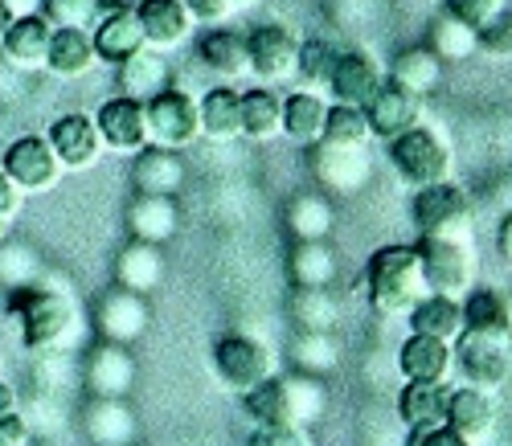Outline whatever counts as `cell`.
<instances>
[{
	"instance_id": "6da1fadb",
	"label": "cell",
	"mask_w": 512,
	"mask_h": 446,
	"mask_svg": "<svg viewBox=\"0 0 512 446\" xmlns=\"http://www.w3.org/2000/svg\"><path fill=\"white\" fill-rule=\"evenodd\" d=\"M246 414L259 426H312L328 410V389L320 377L291 373V377H267L259 389L242 393Z\"/></svg>"
},
{
	"instance_id": "7a4b0ae2",
	"label": "cell",
	"mask_w": 512,
	"mask_h": 446,
	"mask_svg": "<svg viewBox=\"0 0 512 446\" xmlns=\"http://www.w3.org/2000/svg\"><path fill=\"white\" fill-rule=\"evenodd\" d=\"M9 307L17 311V320H21L25 348H33V352H62L70 344L74 324H78V307H74V299L62 287L37 279L33 287L13 291Z\"/></svg>"
},
{
	"instance_id": "3957f363",
	"label": "cell",
	"mask_w": 512,
	"mask_h": 446,
	"mask_svg": "<svg viewBox=\"0 0 512 446\" xmlns=\"http://www.w3.org/2000/svg\"><path fill=\"white\" fill-rule=\"evenodd\" d=\"M365 291H369V303L381 311V316H406L418 299L431 295L418 250L414 246L373 250V258L365 266Z\"/></svg>"
},
{
	"instance_id": "277c9868",
	"label": "cell",
	"mask_w": 512,
	"mask_h": 446,
	"mask_svg": "<svg viewBox=\"0 0 512 446\" xmlns=\"http://www.w3.org/2000/svg\"><path fill=\"white\" fill-rule=\"evenodd\" d=\"M418 258H422V275L431 295L463 299L480 283V250L476 234H431L418 238Z\"/></svg>"
},
{
	"instance_id": "5b68a950",
	"label": "cell",
	"mask_w": 512,
	"mask_h": 446,
	"mask_svg": "<svg viewBox=\"0 0 512 446\" xmlns=\"http://www.w3.org/2000/svg\"><path fill=\"white\" fill-rule=\"evenodd\" d=\"M390 164L410 189L443 185V181H451V172H455V156H451L447 140L439 136V131L422 127V123L402 131L398 140H390Z\"/></svg>"
},
{
	"instance_id": "8992f818",
	"label": "cell",
	"mask_w": 512,
	"mask_h": 446,
	"mask_svg": "<svg viewBox=\"0 0 512 446\" xmlns=\"http://www.w3.org/2000/svg\"><path fill=\"white\" fill-rule=\"evenodd\" d=\"M451 348H455V369L467 385L496 393L512 377V336L508 332L463 328V336Z\"/></svg>"
},
{
	"instance_id": "52a82bcc",
	"label": "cell",
	"mask_w": 512,
	"mask_h": 446,
	"mask_svg": "<svg viewBox=\"0 0 512 446\" xmlns=\"http://www.w3.org/2000/svg\"><path fill=\"white\" fill-rule=\"evenodd\" d=\"M213 373L226 389L250 393L267 377H275V352L254 336H222L213 344Z\"/></svg>"
},
{
	"instance_id": "ba28073f",
	"label": "cell",
	"mask_w": 512,
	"mask_h": 446,
	"mask_svg": "<svg viewBox=\"0 0 512 446\" xmlns=\"http://www.w3.org/2000/svg\"><path fill=\"white\" fill-rule=\"evenodd\" d=\"M414 226L418 238L431 234H476V209L472 197H467L459 185L443 181L431 189H414Z\"/></svg>"
},
{
	"instance_id": "9c48e42d",
	"label": "cell",
	"mask_w": 512,
	"mask_h": 446,
	"mask_svg": "<svg viewBox=\"0 0 512 446\" xmlns=\"http://www.w3.org/2000/svg\"><path fill=\"white\" fill-rule=\"evenodd\" d=\"M0 172L29 197V193H50L62 181V160L54 156L46 136H17L5 152H0Z\"/></svg>"
},
{
	"instance_id": "30bf717a",
	"label": "cell",
	"mask_w": 512,
	"mask_h": 446,
	"mask_svg": "<svg viewBox=\"0 0 512 446\" xmlns=\"http://www.w3.org/2000/svg\"><path fill=\"white\" fill-rule=\"evenodd\" d=\"M148 127H152V144L156 148H189L201 140V111L197 99L189 91H177L168 86L156 99H148Z\"/></svg>"
},
{
	"instance_id": "8fae6325",
	"label": "cell",
	"mask_w": 512,
	"mask_h": 446,
	"mask_svg": "<svg viewBox=\"0 0 512 446\" xmlns=\"http://www.w3.org/2000/svg\"><path fill=\"white\" fill-rule=\"evenodd\" d=\"M95 127L103 136V148H111L115 156H136L144 148H152V127H148V103L115 95L99 107Z\"/></svg>"
},
{
	"instance_id": "7c38bea8",
	"label": "cell",
	"mask_w": 512,
	"mask_h": 446,
	"mask_svg": "<svg viewBox=\"0 0 512 446\" xmlns=\"http://www.w3.org/2000/svg\"><path fill=\"white\" fill-rule=\"evenodd\" d=\"M300 46L287 25H259L246 33V54H250V74H259L263 82H287L300 74Z\"/></svg>"
},
{
	"instance_id": "4fadbf2b",
	"label": "cell",
	"mask_w": 512,
	"mask_h": 446,
	"mask_svg": "<svg viewBox=\"0 0 512 446\" xmlns=\"http://www.w3.org/2000/svg\"><path fill=\"white\" fill-rule=\"evenodd\" d=\"M152 324V307H148V295H136V291H123V287H111L99 307H95V328L103 340L111 344H127L132 348Z\"/></svg>"
},
{
	"instance_id": "5bb4252c",
	"label": "cell",
	"mask_w": 512,
	"mask_h": 446,
	"mask_svg": "<svg viewBox=\"0 0 512 446\" xmlns=\"http://www.w3.org/2000/svg\"><path fill=\"white\" fill-rule=\"evenodd\" d=\"M82 385L91 397H127L136 385V356L127 344H95L82 361Z\"/></svg>"
},
{
	"instance_id": "9a60e30c",
	"label": "cell",
	"mask_w": 512,
	"mask_h": 446,
	"mask_svg": "<svg viewBox=\"0 0 512 446\" xmlns=\"http://www.w3.org/2000/svg\"><path fill=\"white\" fill-rule=\"evenodd\" d=\"M46 140H50V148L62 160L66 172H87L103 156V136H99L95 119L91 115H78V111L54 119V127L46 131Z\"/></svg>"
},
{
	"instance_id": "2e32d148",
	"label": "cell",
	"mask_w": 512,
	"mask_h": 446,
	"mask_svg": "<svg viewBox=\"0 0 512 446\" xmlns=\"http://www.w3.org/2000/svg\"><path fill=\"white\" fill-rule=\"evenodd\" d=\"M312 172L316 181L336 193V197H353L369 181V152L365 148H345V144H312Z\"/></svg>"
},
{
	"instance_id": "e0dca14e",
	"label": "cell",
	"mask_w": 512,
	"mask_h": 446,
	"mask_svg": "<svg viewBox=\"0 0 512 446\" xmlns=\"http://www.w3.org/2000/svg\"><path fill=\"white\" fill-rule=\"evenodd\" d=\"M381 86H386V74H381L377 58L365 50H349V54H336L332 74H328V91L336 103H349V107H365Z\"/></svg>"
},
{
	"instance_id": "ac0fdd59",
	"label": "cell",
	"mask_w": 512,
	"mask_h": 446,
	"mask_svg": "<svg viewBox=\"0 0 512 446\" xmlns=\"http://www.w3.org/2000/svg\"><path fill=\"white\" fill-rule=\"evenodd\" d=\"M91 41H95L99 62H107V66H119L123 58L144 50V29H140V17H136V5L103 9L99 21L91 25Z\"/></svg>"
},
{
	"instance_id": "d6986e66",
	"label": "cell",
	"mask_w": 512,
	"mask_h": 446,
	"mask_svg": "<svg viewBox=\"0 0 512 446\" xmlns=\"http://www.w3.org/2000/svg\"><path fill=\"white\" fill-rule=\"evenodd\" d=\"M50 37H54V25L46 17H21L13 21L5 33H0V58H5L13 70L21 74H37L46 70L50 62Z\"/></svg>"
},
{
	"instance_id": "ffe728a7",
	"label": "cell",
	"mask_w": 512,
	"mask_h": 446,
	"mask_svg": "<svg viewBox=\"0 0 512 446\" xmlns=\"http://www.w3.org/2000/svg\"><path fill=\"white\" fill-rule=\"evenodd\" d=\"M136 17H140V29H144V46L160 50V54L185 46L193 25H197L185 9V0H140Z\"/></svg>"
},
{
	"instance_id": "44dd1931",
	"label": "cell",
	"mask_w": 512,
	"mask_h": 446,
	"mask_svg": "<svg viewBox=\"0 0 512 446\" xmlns=\"http://www.w3.org/2000/svg\"><path fill=\"white\" fill-rule=\"evenodd\" d=\"M361 111H365V119H369L373 136L390 144V140L402 136V131L418 127V119H422V99L410 95V91H402V86H394V82H386Z\"/></svg>"
},
{
	"instance_id": "7402d4cb",
	"label": "cell",
	"mask_w": 512,
	"mask_h": 446,
	"mask_svg": "<svg viewBox=\"0 0 512 446\" xmlns=\"http://www.w3.org/2000/svg\"><path fill=\"white\" fill-rule=\"evenodd\" d=\"M447 426L467 438V442H484L496 426V397L488 389H476V385H459L451 389L447 397Z\"/></svg>"
},
{
	"instance_id": "603a6c76",
	"label": "cell",
	"mask_w": 512,
	"mask_h": 446,
	"mask_svg": "<svg viewBox=\"0 0 512 446\" xmlns=\"http://www.w3.org/2000/svg\"><path fill=\"white\" fill-rule=\"evenodd\" d=\"M82 430L95 446H132L140 426L123 397H91L82 410Z\"/></svg>"
},
{
	"instance_id": "cb8c5ba5",
	"label": "cell",
	"mask_w": 512,
	"mask_h": 446,
	"mask_svg": "<svg viewBox=\"0 0 512 446\" xmlns=\"http://www.w3.org/2000/svg\"><path fill=\"white\" fill-rule=\"evenodd\" d=\"M132 185L144 197H177L185 185V160L173 148H144L132 164Z\"/></svg>"
},
{
	"instance_id": "d4e9b609",
	"label": "cell",
	"mask_w": 512,
	"mask_h": 446,
	"mask_svg": "<svg viewBox=\"0 0 512 446\" xmlns=\"http://www.w3.org/2000/svg\"><path fill=\"white\" fill-rule=\"evenodd\" d=\"M398 369L406 381H447L455 369V348L447 340L410 332L398 348Z\"/></svg>"
},
{
	"instance_id": "484cf974",
	"label": "cell",
	"mask_w": 512,
	"mask_h": 446,
	"mask_svg": "<svg viewBox=\"0 0 512 446\" xmlns=\"http://www.w3.org/2000/svg\"><path fill=\"white\" fill-rule=\"evenodd\" d=\"M115 287L123 291H136V295H152L160 283H164V250L152 246V242H127L119 254H115Z\"/></svg>"
},
{
	"instance_id": "4316f807",
	"label": "cell",
	"mask_w": 512,
	"mask_h": 446,
	"mask_svg": "<svg viewBox=\"0 0 512 446\" xmlns=\"http://www.w3.org/2000/svg\"><path fill=\"white\" fill-rule=\"evenodd\" d=\"M127 230H132L136 242L164 246L168 238L181 230L177 197H144V193H136V201L127 205Z\"/></svg>"
},
{
	"instance_id": "83f0119b",
	"label": "cell",
	"mask_w": 512,
	"mask_h": 446,
	"mask_svg": "<svg viewBox=\"0 0 512 446\" xmlns=\"http://www.w3.org/2000/svg\"><path fill=\"white\" fill-rule=\"evenodd\" d=\"M447 397L451 385L447 381H406L398 393V418L410 430H426V426H443L447 422Z\"/></svg>"
},
{
	"instance_id": "f1b7e54d",
	"label": "cell",
	"mask_w": 512,
	"mask_h": 446,
	"mask_svg": "<svg viewBox=\"0 0 512 446\" xmlns=\"http://www.w3.org/2000/svg\"><path fill=\"white\" fill-rule=\"evenodd\" d=\"M168 58L160 54V50H136L132 58H123L119 62V95H127V99H140V103H148V99H156L160 91H168Z\"/></svg>"
},
{
	"instance_id": "f546056e",
	"label": "cell",
	"mask_w": 512,
	"mask_h": 446,
	"mask_svg": "<svg viewBox=\"0 0 512 446\" xmlns=\"http://www.w3.org/2000/svg\"><path fill=\"white\" fill-rule=\"evenodd\" d=\"M406 324H410V332H418V336H435V340L455 344V340L463 336V328H467V320H463V299L426 295V299H418V303L406 311Z\"/></svg>"
},
{
	"instance_id": "4dcf8cb0",
	"label": "cell",
	"mask_w": 512,
	"mask_h": 446,
	"mask_svg": "<svg viewBox=\"0 0 512 446\" xmlns=\"http://www.w3.org/2000/svg\"><path fill=\"white\" fill-rule=\"evenodd\" d=\"M201 111V136L213 144H230L242 136V91L234 86H213L209 95L197 99Z\"/></svg>"
},
{
	"instance_id": "1f68e13d",
	"label": "cell",
	"mask_w": 512,
	"mask_h": 446,
	"mask_svg": "<svg viewBox=\"0 0 512 446\" xmlns=\"http://www.w3.org/2000/svg\"><path fill=\"white\" fill-rule=\"evenodd\" d=\"M197 58L222 78H242L250 74V54H246V37L234 33V29H205L201 41H197Z\"/></svg>"
},
{
	"instance_id": "d6a6232c",
	"label": "cell",
	"mask_w": 512,
	"mask_h": 446,
	"mask_svg": "<svg viewBox=\"0 0 512 446\" xmlns=\"http://www.w3.org/2000/svg\"><path fill=\"white\" fill-rule=\"evenodd\" d=\"M324 119H328V103L320 91H295L283 99V136L295 144H320L324 140Z\"/></svg>"
},
{
	"instance_id": "836d02e7",
	"label": "cell",
	"mask_w": 512,
	"mask_h": 446,
	"mask_svg": "<svg viewBox=\"0 0 512 446\" xmlns=\"http://www.w3.org/2000/svg\"><path fill=\"white\" fill-rule=\"evenodd\" d=\"M99 66V54H95V41H91V29H54L50 37V62L46 70L58 74V78H82Z\"/></svg>"
},
{
	"instance_id": "e575fe53",
	"label": "cell",
	"mask_w": 512,
	"mask_h": 446,
	"mask_svg": "<svg viewBox=\"0 0 512 446\" xmlns=\"http://www.w3.org/2000/svg\"><path fill=\"white\" fill-rule=\"evenodd\" d=\"M242 136L259 144L283 136V95L267 91V86L242 91Z\"/></svg>"
},
{
	"instance_id": "d590c367",
	"label": "cell",
	"mask_w": 512,
	"mask_h": 446,
	"mask_svg": "<svg viewBox=\"0 0 512 446\" xmlns=\"http://www.w3.org/2000/svg\"><path fill=\"white\" fill-rule=\"evenodd\" d=\"M439 78H443V62L431 50H426V46L402 50L394 58V66H390V82L402 86V91H410V95H418V99L431 95L435 86H439Z\"/></svg>"
},
{
	"instance_id": "8d00e7d4",
	"label": "cell",
	"mask_w": 512,
	"mask_h": 446,
	"mask_svg": "<svg viewBox=\"0 0 512 446\" xmlns=\"http://www.w3.org/2000/svg\"><path fill=\"white\" fill-rule=\"evenodd\" d=\"M287 226L295 234V242H324L336 226V213L332 201L320 193H300L287 205Z\"/></svg>"
},
{
	"instance_id": "74e56055",
	"label": "cell",
	"mask_w": 512,
	"mask_h": 446,
	"mask_svg": "<svg viewBox=\"0 0 512 446\" xmlns=\"http://www.w3.org/2000/svg\"><path fill=\"white\" fill-rule=\"evenodd\" d=\"M287 271L295 287H332L336 283V254L328 242H295Z\"/></svg>"
},
{
	"instance_id": "f35d334b",
	"label": "cell",
	"mask_w": 512,
	"mask_h": 446,
	"mask_svg": "<svg viewBox=\"0 0 512 446\" xmlns=\"http://www.w3.org/2000/svg\"><path fill=\"white\" fill-rule=\"evenodd\" d=\"M291 316L300 324V332H332L340 324V303H336L332 287H295Z\"/></svg>"
},
{
	"instance_id": "ab89813d",
	"label": "cell",
	"mask_w": 512,
	"mask_h": 446,
	"mask_svg": "<svg viewBox=\"0 0 512 446\" xmlns=\"http://www.w3.org/2000/svg\"><path fill=\"white\" fill-rule=\"evenodd\" d=\"M426 50H431L439 62H463V58H472L480 50L476 46V29L447 17V13H439L431 21V33H426Z\"/></svg>"
},
{
	"instance_id": "60d3db41",
	"label": "cell",
	"mask_w": 512,
	"mask_h": 446,
	"mask_svg": "<svg viewBox=\"0 0 512 446\" xmlns=\"http://www.w3.org/2000/svg\"><path fill=\"white\" fill-rule=\"evenodd\" d=\"M291 356H295V365H300V373L324 377V373H332L340 365V340L332 332H300Z\"/></svg>"
},
{
	"instance_id": "b9f144b4",
	"label": "cell",
	"mask_w": 512,
	"mask_h": 446,
	"mask_svg": "<svg viewBox=\"0 0 512 446\" xmlns=\"http://www.w3.org/2000/svg\"><path fill=\"white\" fill-rule=\"evenodd\" d=\"M373 131H369V119L361 107H349V103H332L328 107V119H324V144H345V148H369Z\"/></svg>"
},
{
	"instance_id": "7bdbcfd3",
	"label": "cell",
	"mask_w": 512,
	"mask_h": 446,
	"mask_svg": "<svg viewBox=\"0 0 512 446\" xmlns=\"http://www.w3.org/2000/svg\"><path fill=\"white\" fill-rule=\"evenodd\" d=\"M463 320L476 332H508L504 328V295L492 287H472L463 295Z\"/></svg>"
},
{
	"instance_id": "ee69618b",
	"label": "cell",
	"mask_w": 512,
	"mask_h": 446,
	"mask_svg": "<svg viewBox=\"0 0 512 446\" xmlns=\"http://www.w3.org/2000/svg\"><path fill=\"white\" fill-rule=\"evenodd\" d=\"M37 279H41V258L21 242H9V238L0 242V283L21 291V287H33Z\"/></svg>"
},
{
	"instance_id": "f6af8a7d",
	"label": "cell",
	"mask_w": 512,
	"mask_h": 446,
	"mask_svg": "<svg viewBox=\"0 0 512 446\" xmlns=\"http://www.w3.org/2000/svg\"><path fill=\"white\" fill-rule=\"evenodd\" d=\"M103 9V0H41V17L54 29H91Z\"/></svg>"
},
{
	"instance_id": "bcb514c9",
	"label": "cell",
	"mask_w": 512,
	"mask_h": 446,
	"mask_svg": "<svg viewBox=\"0 0 512 446\" xmlns=\"http://www.w3.org/2000/svg\"><path fill=\"white\" fill-rule=\"evenodd\" d=\"M476 46L488 58H500V62L512 58V5H504L484 29H476Z\"/></svg>"
},
{
	"instance_id": "7dc6e473",
	"label": "cell",
	"mask_w": 512,
	"mask_h": 446,
	"mask_svg": "<svg viewBox=\"0 0 512 446\" xmlns=\"http://www.w3.org/2000/svg\"><path fill=\"white\" fill-rule=\"evenodd\" d=\"M332 62H336V50L328 46V41H304L300 46V74L316 86H328V74H332Z\"/></svg>"
},
{
	"instance_id": "c3c4849f",
	"label": "cell",
	"mask_w": 512,
	"mask_h": 446,
	"mask_svg": "<svg viewBox=\"0 0 512 446\" xmlns=\"http://www.w3.org/2000/svg\"><path fill=\"white\" fill-rule=\"evenodd\" d=\"M504 5L508 0H443V13L463 21V25H472V29H484Z\"/></svg>"
},
{
	"instance_id": "681fc988",
	"label": "cell",
	"mask_w": 512,
	"mask_h": 446,
	"mask_svg": "<svg viewBox=\"0 0 512 446\" xmlns=\"http://www.w3.org/2000/svg\"><path fill=\"white\" fill-rule=\"evenodd\" d=\"M250 446H316V434L308 426H259Z\"/></svg>"
},
{
	"instance_id": "f907efd6",
	"label": "cell",
	"mask_w": 512,
	"mask_h": 446,
	"mask_svg": "<svg viewBox=\"0 0 512 446\" xmlns=\"http://www.w3.org/2000/svg\"><path fill=\"white\" fill-rule=\"evenodd\" d=\"M185 9L197 25H209V29H218L234 9H230V0H185Z\"/></svg>"
},
{
	"instance_id": "816d5d0a",
	"label": "cell",
	"mask_w": 512,
	"mask_h": 446,
	"mask_svg": "<svg viewBox=\"0 0 512 446\" xmlns=\"http://www.w3.org/2000/svg\"><path fill=\"white\" fill-rule=\"evenodd\" d=\"M406 446H472L467 438H459L447 422L443 426H426V430H410V442Z\"/></svg>"
},
{
	"instance_id": "f5cc1de1",
	"label": "cell",
	"mask_w": 512,
	"mask_h": 446,
	"mask_svg": "<svg viewBox=\"0 0 512 446\" xmlns=\"http://www.w3.org/2000/svg\"><path fill=\"white\" fill-rule=\"evenodd\" d=\"M21 205H25V193L9 181V176L5 172H0V221H5V226H9V221L21 213Z\"/></svg>"
},
{
	"instance_id": "db71d44e",
	"label": "cell",
	"mask_w": 512,
	"mask_h": 446,
	"mask_svg": "<svg viewBox=\"0 0 512 446\" xmlns=\"http://www.w3.org/2000/svg\"><path fill=\"white\" fill-rule=\"evenodd\" d=\"M29 422L21 414H5L0 418V446H29Z\"/></svg>"
},
{
	"instance_id": "11a10c76",
	"label": "cell",
	"mask_w": 512,
	"mask_h": 446,
	"mask_svg": "<svg viewBox=\"0 0 512 446\" xmlns=\"http://www.w3.org/2000/svg\"><path fill=\"white\" fill-rule=\"evenodd\" d=\"M5 5V13L13 17V21H21V17H37L41 13V0H0Z\"/></svg>"
},
{
	"instance_id": "9f6ffc18",
	"label": "cell",
	"mask_w": 512,
	"mask_h": 446,
	"mask_svg": "<svg viewBox=\"0 0 512 446\" xmlns=\"http://www.w3.org/2000/svg\"><path fill=\"white\" fill-rule=\"evenodd\" d=\"M17 406H21V401H17V389L0 381V418H5V414H17Z\"/></svg>"
},
{
	"instance_id": "6f0895ef",
	"label": "cell",
	"mask_w": 512,
	"mask_h": 446,
	"mask_svg": "<svg viewBox=\"0 0 512 446\" xmlns=\"http://www.w3.org/2000/svg\"><path fill=\"white\" fill-rule=\"evenodd\" d=\"M496 242H500V254L512 262V213L504 217V226H500V238H496Z\"/></svg>"
},
{
	"instance_id": "680465c9",
	"label": "cell",
	"mask_w": 512,
	"mask_h": 446,
	"mask_svg": "<svg viewBox=\"0 0 512 446\" xmlns=\"http://www.w3.org/2000/svg\"><path fill=\"white\" fill-rule=\"evenodd\" d=\"M504 328H508V336H512V295H504Z\"/></svg>"
},
{
	"instance_id": "91938a15",
	"label": "cell",
	"mask_w": 512,
	"mask_h": 446,
	"mask_svg": "<svg viewBox=\"0 0 512 446\" xmlns=\"http://www.w3.org/2000/svg\"><path fill=\"white\" fill-rule=\"evenodd\" d=\"M254 5H259V0H230V9H234V13H242V9H254Z\"/></svg>"
},
{
	"instance_id": "94428289",
	"label": "cell",
	"mask_w": 512,
	"mask_h": 446,
	"mask_svg": "<svg viewBox=\"0 0 512 446\" xmlns=\"http://www.w3.org/2000/svg\"><path fill=\"white\" fill-rule=\"evenodd\" d=\"M9 238V226H5V221H0V242H5Z\"/></svg>"
},
{
	"instance_id": "6125c7cd",
	"label": "cell",
	"mask_w": 512,
	"mask_h": 446,
	"mask_svg": "<svg viewBox=\"0 0 512 446\" xmlns=\"http://www.w3.org/2000/svg\"><path fill=\"white\" fill-rule=\"evenodd\" d=\"M0 369H5V352H0Z\"/></svg>"
}]
</instances>
